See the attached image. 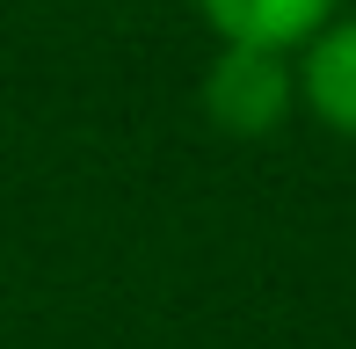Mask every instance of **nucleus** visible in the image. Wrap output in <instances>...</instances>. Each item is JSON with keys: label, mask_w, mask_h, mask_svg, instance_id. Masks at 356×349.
Instances as JSON below:
<instances>
[{"label": "nucleus", "mask_w": 356, "mask_h": 349, "mask_svg": "<svg viewBox=\"0 0 356 349\" xmlns=\"http://www.w3.org/2000/svg\"><path fill=\"white\" fill-rule=\"evenodd\" d=\"M291 95H298V73L284 66V51H262V44H225L211 58V81H204V109H211L218 131L262 138L284 124Z\"/></svg>", "instance_id": "f257e3e1"}, {"label": "nucleus", "mask_w": 356, "mask_h": 349, "mask_svg": "<svg viewBox=\"0 0 356 349\" xmlns=\"http://www.w3.org/2000/svg\"><path fill=\"white\" fill-rule=\"evenodd\" d=\"M204 22L225 44H262V51H291V44H313L334 22L342 0H197Z\"/></svg>", "instance_id": "f03ea898"}, {"label": "nucleus", "mask_w": 356, "mask_h": 349, "mask_svg": "<svg viewBox=\"0 0 356 349\" xmlns=\"http://www.w3.org/2000/svg\"><path fill=\"white\" fill-rule=\"evenodd\" d=\"M298 95L327 131L356 138V22H327L298 58Z\"/></svg>", "instance_id": "7ed1b4c3"}]
</instances>
